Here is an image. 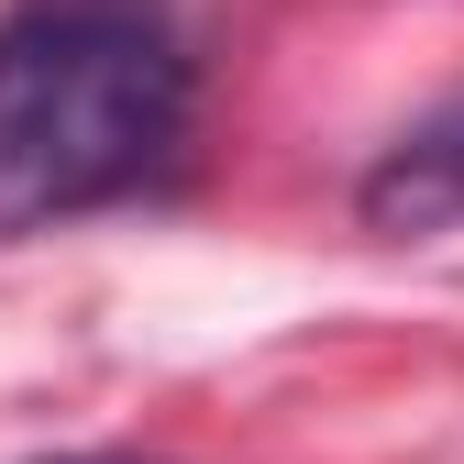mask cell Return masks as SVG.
I'll use <instances>...</instances> for the list:
<instances>
[{
  "label": "cell",
  "instance_id": "3957f363",
  "mask_svg": "<svg viewBox=\"0 0 464 464\" xmlns=\"http://www.w3.org/2000/svg\"><path fill=\"white\" fill-rule=\"evenodd\" d=\"M55 464H144V453H55Z\"/></svg>",
  "mask_w": 464,
  "mask_h": 464
},
{
  "label": "cell",
  "instance_id": "7a4b0ae2",
  "mask_svg": "<svg viewBox=\"0 0 464 464\" xmlns=\"http://www.w3.org/2000/svg\"><path fill=\"white\" fill-rule=\"evenodd\" d=\"M365 232H398V244H431V232H464V100L420 111L365 178H354Z\"/></svg>",
  "mask_w": 464,
  "mask_h": 464
},
{
  "label": "cell",
  "instance_id": "6da1fadb",
  "mask_svg": "<svg viewBox=\"0 0 464 464\" xmlns=\"http://www.w3.org/2000/svg\"><path fill=\"white\" fill-rule=\"evenodd\" d=\"M199 55L166 0L0 12V244L155 188L188 155Z\"/></svg>",
  "mask_w": 464,
  "mask_h": 464
}]
</instances>
